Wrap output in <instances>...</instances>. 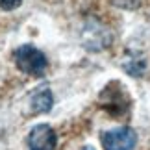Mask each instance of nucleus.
<instances>
[{"label": "nucleus", "mask_w": 150, "mask_h": 150, "mask_svg": "<svg viewBox=\"0 0 150 150\" xmlns=\"http://www.w3.org/2000/svg\"><path fill=\"white\" fill-rule=\"evenodd\" d=\"M80 43L89 52H102L111 47L113 33L102 21L89 17L83 21L82 30H80Z\"/></svg>", "instance_id": "f257e3e1"}, {"label": "nucleus", "mask_w": 150, "mask_h": 150, "mask_svg": "<svg viewBox=\"0 0 150 150\" xmlns=\"http://www.w3.org/2000/svg\"><path fill=\"white\" fill-rule=\"evenodd\" d=\"M15 65L21 72L28 76H43L48 67V59L39 48L33 45H21L13 54Z\"/></svg>", "instance_id": "f03ea898"}, {"label": "nucleus", "mask_w": 150, "mask_h": 150, "mask_svg": "<svg viewBox=\"0 0 150 150\" xmlns=\"http://www.w3.org/2000/svg\"><path fill=\"white\" fill-rule=\"evenodd\" d=\"M100 141L104 150H134L137 145V135L130 126H119L104 132Z\"/></svg>", "instance_id": "7ed1b4c3"}, {"label": "nucleus", "mask_w": 150, "mask_h": 150, "mask_svg": "<svg viewBox=\"0 0 150 150\" xmlns=\"http://www.w3.org/2000/svg\"><path fill=\"white\" fill-rule=\"evenodd\" d=\"M56 146L57 135L52 126L37 124L30 130V135H28V148L30 150H56Z\"/></svg>", "instance_id": "20e7f679"}, {"label": "nucleus", "mask_w": 150, "mask_h": 150, "mask_svg": "<svg viewBox=\"0 0 150 150\" xmlns=\"http://www.w3.org/2000/svg\"><path fill=\"white\" fill-rule=\"evenodd\" d=\"M52 106H54V96H52V91L47 85H41L32 93L30 96V108L33 113H48Z\"/></svg>", "instance_id": "39448f33"}, {"label": "nucleus", "mask_w": 150, "mask_h": 150, "mask_svg": "<svg viewBox=\"0 0 150 150\" xmlns=\"http://www.w3.org/2000/svg\"><path fill=\"white\" fill-rule=\"evenodd\" d=\"M122 69L130 76H143L146 71V57L139 54V52H126L124 57H122Z\"/></svg>", "instance_id": "423d86ee"}, {"label": "nucleus", "mask_w": 150, "mask_h": 150, "mask_svg": "<svg viewBox=\"0 0 150 150\" xmlns=\"http://www.w3.org/2000/svg\"><path fill=\"white\" fill-rule=\"evenodd\" d=\"M21 4H22V0H0V8H2V9H6V11L17 9Z\"/></svg>", "instance_id": "0eeeda50"}, {"label": "nucleus", "mask_w": 150, "mask_h": 150, "mask_svg": "<svg viewBox=\"0 0 150 150\" xmlns=\"http://www.w3.org/2000/svg\"><path fill=\"white\" fill-rule=\"evenodd\" d=\"M82 150H95V148H93V146H83Z\"/></svg>", "instance_id": "6e6552de"}]
</instances>
